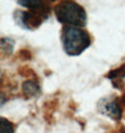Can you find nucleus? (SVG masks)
<instances>
[{"label":"nucleus","instance_id":"obj_6","mask_svg":"<svg viewBox=\"0 0 125 133\" xmlns=\"http://www.w3.org/2000/svg\"><path fill=\"white\" fill-rule=\"evenodd\" d=\"M108 79H110L112 85L116 89L124 90L125 89V63L120 67H117L114 70H112L110 73L106 75Z\"/></svg>","mask_w":125,"mask_h":133},{"label":"nucleus","instance_id":"obj_3","mask_svg":"<svg viewBox=\"0 0 125 133\" xmlns=\"http://www.w3.org/2000/svg\"><path fill=\"white\" fill-rule=\"evenodd\" d=\"M50 14H44V12H34V11H15L14 12V18L16 24H19L22 28L26 30H35L42 24L43 22L49 19Z\"/></svg>","mask_w":125,"mask_h":133},{"label":"nucleus","instance_id":"obj_2","mask_svg":"<svg viewBox=\"0 0 125 133\" xmlns=\"http://www.w3.org/2000/svg\"><path fill=\"white\" fill-rule=\"evenodd\" d=\"M54 14L63 26L83 28L88 23V15L85 8L74 0H62L54 8Z\"/></svg>","mask_w":125,"mask_h":133},{"label":"nucleus","instance_id":"obj_5","mask_svg":"<svg viewBox=\"0 0 125 133\" xmlns=\"http://www.w3.org/2000/svg\"><path fill=\"white\" fill-rule=\"evenodd\" d=\"M16 3L26 8L27 11H34V12H44V14H51L50 5L44 0H16Z\"/></svg>","mask_w":125,"mask_h":133},{"label":"nucleus","instance_id":"obj_9","mask_svg":"<svg viewBox=\"0 0 125 133\" xmlns=\"http://www.w3.org/2000/svg\"><path fill=\"white\" fill-rule=\"evenodd\" d=\"M121 104H122V106H125V94L121 97Z\"/></svg>","mask_w":125,"mask_h":133},{"label":"nucleus","instance_id":"obj_1","mask_svg":"<svg viewBox=\"0 0 125 133\" xmlns=\"http://www.w3.org/2000/svg\"><path fill=\"white\" fill-rule=\"evenodd\" d=\"M61 41L67 55H80L91 44V36L85 28L65 26L61 32Z\"/></svg>","mask_w":125,"mask_h":133},{"label":"nucleus","instance_id":"obj_4","mask_svg":"<svg viewBox=\"0 0 125 133\" xmlns=\"http://www.w3.org/2000/svg\"><path fill=\"white\" fill-rule=\"evenodd\" d=\"M97 108L101 114H105L114 121H120L122 117V104L119 97L108 96L105 98H101Z\"/></svg>","mask_w":125,"mask_h":133},{"label":"nucleus","instance_id":"obj_8","mask_svg":"<svg viewBox=\"0 0 125 133\" xmlns=\"http://www.w3.org/2000/svg\"><path fill=\"white\" fill-rule=\"evenodd\" d=\"M2 133H15L14 125H12L11 121L2 118Z\"/></svg>","mask_w":125,"mask_h":133},{"label":"nucleus","instance_id":"obj_10","mask_svg":"<svg viewBox=\"0 0 125 133\" xmlns=\"http://www.w3.org/2000/svg\"><path fill=\"white\" fill-rule=\"evenodd\" d=\"M47 2H57V0H47Z\"/></svg>","mask_w":125,"mask_h":133},{"label":"nucleus","instance_id":"obj_7","mask_svg":"<svg viewBox=\"0 0 125 133\" xmlns=\"http://www.w3.org/2000/svg\"><path fill=\"white\" fill-rule=\"evenodd\" d=\"M22 91L24 94L26 98H31V97H35L36 94H39V85L36 82V79H27L23 83V88Z\"/></svg>","mask_w":125,"mask_h":133}]
</instances>
